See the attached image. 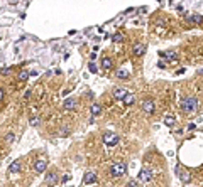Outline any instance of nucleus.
Segmentation results:
<instances>
[{"instance_id": "9b49d317", "label": "nucleus", "mask_w": 203, "mask_h": 187, "mask_svg": "<svg viewBox=\"0 0 203 187\" xmlns=\"http://www.w3.org/2000/svg\"><path fill=\"white\" fill-rule=\"evenodd\" d=\"M127 93H129V91L125 88H114V98L115 99H124Z\"/></svg>"}, {"instance_id": "f8f14e48", "label": "nucleus", "mask_w": 203, "mask_h": 187, "mask_svg": "<svg viewBox=\"0 0 203 187\" xmlns=\"http://www.w3.org/2000/svg\"><path fill=\"white\" fill-rule=\"evenodd\" d=\"M159 56L163 57V59H166V61H178V57H180L178 52H175V51L173 52H159Z\"/></svg>"}, {"instance_id": "20e7f679", "label": "nucleus", "mask_w": 203, "mask_h": 187, "mask_svg": "<svg viewBox=\"0 0 203 187\" xmlns=\"http://www.w3.org/2000/svg\"><path fill=\"white\" fill-rule=\"evenodd\" d=\"M140 108H142V111H146L147 115H151V113H154L156 105H154V101H152V99H144L142 105H140Z\"/></svg>"}, {"instance_id": "9d476101", "label": "nucleus", "mask_w": 203, "mask_h": 187, "mask_svg": "<svg viewBox=\"0 0 203 187\" xmlns=\"http://www.w3.org/2000/svg\"><path fill=\"white\" fill-rule=\"evenodd\" d=\"M63 108L66 111H71L76 108V99H73V98H66L64 101H63Z\"/></svg>"}, {"instance_id": "7c9ffc66", "label": "nucleus", "mask_w": 203, "mask_h": 187, "mask_svg": "<svg viewBox=\"0 0 203 187\" xmlns=\"http://www.w3.org/2000/svg\"><path fill=\"white\" fill-rule=\"evenodd\" d=\"M2 98H3V89L0 88V99H2Z\"/></svg>"}, {"instance_id": "dca6fc26", "label": "nucleus", "mask_w": 203, "mask_h": 187, "mask_svg": "<svg viewBox=\"0 0 203 187\" xmlns=\"http://www.w3.org/2000/svg\"><path fill=\"white\" fill-rule=\"evenodd\" d=\"M122 101H124V105H125V106H130V105H134V103H135V96L132 93H127L125 98H124Z\"/></svg>"}, {"instance_id": "393cba45", "label": "nucleus", "mask_w": 203, "mask_h": 187, "mask_svg": "<svg viewBox=\"0 0 203 187\" xmlns=\"http://www.w3.org/2000/svg\"><path fill=\"white\" fill-rule=\"evenodd\" d=\"M14 142V133H7L5 135V143H12Z\"/></svg>"}, {"instance_id": "5701e85b", "label": "nucleus", "mask_w": 203, "mask_h": 187, "mask_svg": "<svg viewBox=\"0 0 203 187\" xmlns=\"http://www.w3.org/2000/svg\"><path fill=\"white\" fill-rule=\"evenodd\" d=\"M181 180H183L185 184H188V182L191 180V177H190V174H188V172H183V174H181Z\"/></svg>"}, {"instance_id": "bb28decb", "label": "nucleus", "mask_w": 203, "mask_h": 187, "mask_svg": "<svg viewBox=\"0 0 203 187\" xmlns=\"http://www.w3.org/2000/svg\"><path fill=\"white\" fill-rule=\"evenodd\" d=\"M68 133H69L68 128H63V130H59V135H61V137H68Z\"/></svg>"}, {"instance_id": "c85d7f7f", "label": "nucleus", "mask_w": 203, "mask_h": 187, "mask_svg": "<svg viewBox=\"0 0 203 187\" xmlns=\"http://www.w3.org/2000/svg\"><path fill=\"white\" fill-rule=\"evenodd\" d=\"M157 68H161V69H164V68H166V64H164V61H161L159 64H157Z\"/></svg>"}, {"instance_id": "2eb2a0df", "label": "nucleus", "mask_w": 203, "mask_h": 187, "mask_svg": "<svg viewBox=\"0 0 203 187\" xmlns=\"http://www.w3.org/2000/svg\"><path fill=\"white\" fill-rule=\"evenodd\" d=\"M186 20H190V22H195V24H201V22H203V17H201V15H198V14H195V15L186 14Z\"/></svg>"}, {"instance_id": "aec40b11", "label": "nucleus", "mask_w": 203, "mask_h": 187, "mask_svg": "<svg viewBox=\"0 0 203 187\" xmlns=\"http://www.w3.org/2000/svg\"><path fill=\"white\" fill-rule=\"evenodd\" d=\"M29 76H31V73H29V71H26V69H22V71H20L19 73V81H27L29 79Z\"/></svg>"}, {"instance_id": "f257e3e1", "label": "nucleus", "mask_w": 203, "mask_h": 187, "mask_svg": "<svg viewBox=\"0 0 203 187\" xmlns=\"http://www.w3.org/2000/svg\"><path fill=\"white\" fill-rule=\"evenodd\" d=\"M198 105H200V101H198L196 96H186L183 101H181V110H183L185 113H193V111L198 110Z\"/></svg>"}, {"instance_id": "39448f33", "label": "nucleus", "mask_w": 203, "mask_h": 187, "mask_svg": "<svg viewBox=\"0 0 203 187\" xmlns=\"http://www.w3.org/2000/svg\"><path fill=\"white\" fill-rule=\"evenodd\" d=\"M58 180H59V177H58V174L56 172H49L46 179H44V182H46V185L48 187H53V185H56L58 184Z\"/></svg>"}, {"instance_id": "b1692460", "label": "nucleus", "mask_w": 203, "mask_h": 187, "mask_svg": "<svg viewBox=\"0 0 203 187\" xmlns=\"http://www.w3.org/2000/svg\"><path fill=\"white\" fill-rule=\"evenodd\" d=\"M88 69H90V73H93V74H97V73H98V68L93 64V62H90V64H88Z\"/></svg>"}, {"instance_id": "a211bd4d", "label": "nucleus", "mask_w": 203, "mask_h": 187, "mask_svg": "<svg viewBox=\"0 0 203 187\" xmlns=\"http://www.w3.org/2000/svg\"><path fill=\"white\" fill-rule=\"evenodd\" d=\"M90 113H92V116L102 115V106L100 105H92V108H90Z\"/></svg>"}, {"instance_id": "6e6552de", "label": "nucleus", "mask_w": 203, "mask_h": 187, "mask_svg": "<svg viewBox=\"0 0 203 187\" xmlns=\"http://www.w3.org/2000/svg\"><path fill=\"white\" fill-rule=\"evenodd\" d=\"M115 76L119 78V79H127V78L130 76V71H129V68L127 66H124V68H120L115 71Z\"/></svg>"}, {"instance_id": "1a4fd4ad", "label": "nucleus", "mask_w": 203, "mask_h": 187, "mask_svg": "<svg viewBox=\"0 0 203 187\" xmlns=\"http://www.w3.org/2000/svg\"><path fill=\"white\" fill-rule=\"evenodd\" d=\"M46 167H48V162H46V160H43V159H39V160H36V162H34V170H36L37 174L44 172V170H46Z\"/></svg>"}, {"instance_id": "a878e982", "label": "nucleus", "mask_w": 203, "mask_h": 187, "mask_svg": "<svg viewBox=\"0 0 203 187\" xmlns=\"http://www.w3.org/2000/svg\"><path fill=\"white\" fill-rule=\"evenodd\" d=\"M0 74H2V76H9V74H10V68H2V69H0Z\"/></svg>"}, {"instance_id": "ddd939ff", "label": "nucleus", "mask_w": 203, "mask_h": 187, "mask_svg": "<svg viewBox=\"0 0 203 187\" xmlns=\"http://www.w3.org/2000/svg\"><path fill=\"white\" fill-rule=\"evenodd\" d=\"M20 169H22V165H20V160H14L12 164L9 165V172L10 174H19Z\"/></svg>"}, {"instance_id": "7ed1b4c3", "label": "nucleus", "mask_w": 203, "mask_h": 187, "mask_svg": "<svg viewBox=\"0 0 203 187\" xmlns=\"http://www.w3.org/2000/svg\"><path fill=\"white\" fill-rule=\"evenodd\" d=\"M103 143L107 145V147H115V145L119 143V135L114 133V132H107V133H103Z\"/></svg>"}, {"instance_id": "c756f323", "label": "nucleus", "mask_w": 203, "mask_h": 187, "mask_svg": "<svg viewBox=\"0 0 203 187\" xmlns=\"http://www.w3.org/2000/svg\"><path fill=\"white\" fill-rule=\"evenodd\" d=\"M90 59H92V61L97 59V52H92V54H90Z\"/></svg>"}, {"instance_id": "0eeeda50", "label": "nucleus", "mask_w": 203, "mask_h": 187, "mask_svg": "<svg viewBox=\"0 0 203 187\" xmlns=\"http://www.w3.org/2000/svg\"><path fill=\"white\" fill-rule=\"evenodd\" d=\"M132 52H134V56H142L144 52H146V46H144L142 42H135L134 46H132Z\"/></svg>"}, {"instance_id": "412c9836", "label": "nucleus", "mask_w": 203, "mask_h": 187, "mask_svg": "<svg viewBox=\"0 0 203 187\" xmlns=\"http://www.w3.org/2000/svg\"><path fill=\"white\" fill-rule=\"evenodd\" d=\"M175 122H176V118L173 115H166L164 116V123L168 125V127H173V125H175Z\"/></svg>"}, {"instance_id": "4468645a", "label": "nucleus", "mask_w": 203, "mask_h": 187, "mask_svg": "<svg viewBox=\"0 0 203 187\" xmlns=\"http://www.w3.org/2000/svg\"><path fill=\"white\" fill-rule=\"evenodd\" d=\"M83 182L85 184H95V182H97V175H95L93 172H86L83 175Z\"/></svg>"}, {"instance_id": "f3484780", "label": "nucleus", "mask_w": 203, "mask_h": 187, "mask_svg": "<svg viewBox=\"0 0 203 187\" xmlns=\"http://www.w3.org/2000/svg\"><path fill=\"white\" fill-rule=\"evenodd\" d=\"M102 68H103V69H107V71L114 68V62H112L110 57H102Z\"/></svg>"}, {"instance_id": "423d86ee", "label": "nucleus", "mask_w": 203, "mask_h": 187, "mask_svg": "<svg viewBox=\"0 0 203 187\" xmlns=\"http://www.w3.org/2000/svg\"><path fill=\"white\" fill-rule=\"evenodd\" d=\"M137 179L140 182H149V180H152V172L149 169H142L139 172V175H137Z\"/></svg>"}, {"instance_id": "6ab92c4d", "label": "nucleus", "mask_w": 203, "mask_h": 187, "mask_svg": "<svg viewBox=\"0 0 203 187\" xmlns=\"http://www.w3.org/2000/svg\"><path fill=\"white\" fill-rule=\"evenodd\" d=\"M112 41H114V42H124V41H125V36H124L122 32H115V34L112 36Z\"/></svg>"}, {"instance_id": "cd10ccee", "label": "nucleus", "mask_w": 203, "mask_h": 187, "mask_svg": "<svg viewBox=\"0 0 203 187\" xmlns=\"http://www.w3.org/2000/svg\"><path fill=\"white\" fill-rule=\"evenodd\" d=\"M127 187H137V182H135V180H130L129 184H127Z\"/></svg>"}, {"instance_id": "4be33fe9", "label": "nucleus", "mask_w": 203, "mask_h": 187, "mask_svg": "<svg viewBox=\"0 0 203 187\" xmlns=\"http://www.w3.org/2000/svg\"><path fill=\"white\" fill-rule=\"evenodd\" d=\"M29 123H31V127H39V123H41V120L37 118V116H32L31 120H29Z\"/></svg>"}, {"instance_id": "f03ea898", "label": "nucleus", "mask_w": 203, "mask_h": 187, "mask_svg": "<svg viewBox=\"0 0 203 187\" xmlns=\"http://www.w3.org/2000/svg\"><path fill=\"white\" fill-rule=\"evenodd\" d=\"M125 172H127V164H124V162H115L110 167L112 177H122V175H125Z\"/></svg>"}]
</instances>
